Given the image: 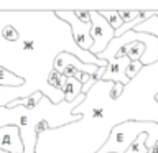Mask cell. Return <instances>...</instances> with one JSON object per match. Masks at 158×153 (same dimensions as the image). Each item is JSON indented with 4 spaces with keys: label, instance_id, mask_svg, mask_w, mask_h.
Here are the masks:
<instances>
[{
    "label": "cell",
    "instance_id": "obj_1",
    "mask_svg": "<svg viewBox=\"0 0 158 153\" xmlns=\"http://www.w3.org/2000/svg\"><path fill=\"white\" fill-rule=\"evenodd\" d=\"M147 132L148 137L153 133V137L158 140V123L153 120H140V118H133V120H123L117 125H114L110 130L107 142L104 143L96 153H125L132 142L140 135Z\"/></svg>",
    "mask_w": 158,
    "mask_h": 153
},
{
    "label": "cell",
    "instance_id": "obj_2",
    "mask_svg": "<svg viewBox=\"0 0 158 153\" xmlns=\"http://www.w3.org/2000/svg\"><path fill=\"white\" fill-rule=\"evenodd\" d=\"M91 36L94 39V46L89 53L97 56L106 51L110 41L115 38V30L99 15V12H91Z\"/></svg>",
    "mask_w": 158,
    "mask_h": 153
},
{
    "label": "cell",
    "instance_id": "obj_3",
    "mask_svg": "<svg viewBox=\"0 0 158 153\" xmlns=\"http://www.w3.org/2000/svg\"><path fill=\"white\" fill-rule=\"evenodd\" d=\"M56 17L61 18L66 22V25L71 27V31H73V38L76 44L79 46V49L89 53L94 46V39L91 36V25H84L81 23L79 20L76 18L74 12H56Z\"/></svg>",
    "mask_w": 158,
    "mask_h": 153
},
{
    "label": "cell",
    "instance_id": "obj_4",
    "mask_svg": "<svg viewBox=\"0 0 158 153\" xmlns=\"http://www.w3.org/2000/svg\"><path fill=\"white\" fill-rule=\"evenodd\" d=\"M0 148L8 153H25L18 127H0Z\"/></svg>",
    "mask_w": 158,
    "mask_h": 153
},
{
    "label": "cell",
    "instance_id": "obj_5",
    "mask_svg": "<svg viewBox=\"0 0 158 153\" xmlns=\"http://www.w3.org/2000/svg\"><path fill=\"white\" fill-rule=\"evenodd\" d=\"M132 61L127 56L109 61L106 74L102 76V81L104 82H120V84H123V86H127V84L130 82V79L125 76V69H127V66Z\"/></svg>",
    "mask_w": 158,
    "mask_h": 153
},
{
    "label": "cell",
    "instance_id": "obj_6",
    "mask_svg": "<svg viewBox=\"0 0 158 153\" xmlns=\"http://www.w3.org/2000/svg\"><path fill=\"white\" fill-rule=\"evenodd\" d=\"M43 92H33L31 96H27V97H20V99H15V101H10L7 109H17V107H23L27 109L28 112L35 110L38 105H40V101H43Z\"/></svg>",
    "mask_w": 158,
    "mask_h": 153
},
{
    "label": "cell",
    "instance_id": "obj_7",
    "mask_svg": "<svg viewBox=\"0 0 158 153\" xmlns=\"http://www.w3.org/2000/svg\"><path fill=\"white\" fill-rule=\"evenodd\" d=\"M25 82V79L18 74H15L8 69H5L3 66H0V86H7V87H18Z\"/></svg>",
    "mask_w": 158,
    "mask_h": 153
},
{
    "label": "cell",
    "instance_id": "obj_8",
    "mask_svg": "<svg viewBox=\"0 0 158 153\" xmlns=\"http://www.w3.org/2000/svg\"><path fill=\"white\" fill-rule=\"evenodd\" d=\"M46 82H48V86H51L54 89V91L63 92L64 87H66V84H68V77L63 76L61 72H58V71H54V69H53V71H49V74H48Z\"/></svg>",
    "mask_w": 158,
    "mask_h": 153
},
{
    "label": "cell",
    "instance_id": "obj_9",
    "mask_svg": "<svg viewBox=\"0 0 158 153\" xmlns=\"http://www.w3.org/2000/svg\"><path fill=\"white\" fill-rule=\"evenodd\" d=\"M82 91V84L76 81V79H68V84L66 87H64V101L66 102H73L74 99H76L79 94Z\"/></svg>",
    "mask_w": 158,
    "mask_h": 153
},
{
    "label": "cell",
    "instance_id": "obj_10",
    "mask_svg": "<svg viewBox=\"0 0 158 153\" xmlns=\"http://www.w3.org/2000/svg\"><path fill=\"white\" fill-rule=\"evenodd\" d=\"M147 140H148V133L147 132L140 133V135H138L135 140L132 142V145L128 147V150L125 153H148Z\"/></svg>",
    "mask_w": 158,
    "mask_h": 153
},
{
    "label": "cell",
    "instance_id": "obj_11",
    "mask_svg": "<svg viewBox=\"0 0 158 153\" xmlns=\"http://www.w3.org/2000/svg\"><path fill=\"white\" fill-rule=\"evenodd\" d=\"M99 15H101L114 30H118V28L123 27V22L120 20V17H118V12H106V10H102V12H99Z\"/></svg>",
    "mask_w": 158,
    "mask_h": 153
},
{
    "label": "cell",
    "instance_id": "obj_12",
    "mask_svg": "<svg viewBox=\"0 0 158 153\" xmlns=\"http://www.w3.org/2000/svg\"><path fill=\"white\" fill-rule=\"evenodd\" d=\"M2 36H3V39H7L10 43H15L18 39V31L15 27H12V25H7V27H3V30H2Z\"/></svg>",
    "mask_w": 158,
    "mask_h": 153
},
{
    "label": "cell",
    "instance_id": "obj_13",
    "mask_svg": "<svg viewBox=\"0 0 158 153\" xmlns=\"http://www.w3.org/2000/svg\"><path fill=\"white\" fill-rule=\"evenodd\" d=\"M142 68H143V64H142L140 61H132V63L127 66V69H125V76L132 81V79L142 71Z\"/></svg>",
    "mask_w": 158,
    "mask_h": 153
},
{
    "label": "cell",
    "instance_id": "obj_14",
    "mask_svg": "<svg viewBox=\"0 0 158 153\" xmlns=\"http://www.w3.org/2000/svg\"><path fill=\"white\" fill-rule=\"evenodd\" d=\"M118 17L123 23H130L133 20H137L140 17V12H137V10H120L118 12Z\"/></svg>",
    "mask_w": 158,
    "mask_h": 153
},
{
    "label": "cell",
    "instance_id": "obj_15",
    "mask_svg": "<svg viewBox=\"0 0 158 153\" xmlns=\"http://www.w3.org/2000/svg\"><path fill=\"white\" fill-rule=\"evenodd\" d=\"M74 15H76V18L81 23L91 25V12H89V10H77V12H74Z\"/></svg>",
    "mask_w": 158,
    "mask_h": 153
},
{
    "label": "cell",
    "instance_id": "obj_16",
    "mask_svg": "<svg viewBox=\"0 0 158 153\" xmlns=\"http://www.w3.org/2000/svg\"><path fill=\"white\" fill-rule=\"evenodd\" d=\"M123 87H125V86L120 84V82H114L112 84V89H110V99H112V101H117V99L122 96Z\"/></svg>",
    "mask_w": 158,
    "mask_h": 153
},
{
    "label": "cell",
    "instance_id": "obj_17",
    "mask_svg": "<svg viewBox=\"0 0 158 153\" xmlns=\"http://www.w3.org/2000/svg\"><path fill=\"white\" fill-rule=\"evenodd\" d=\"M153 99H155V101H156V102H158V92H156V94H155V96H153Z\"/></svg>",
    "mask_w": 158,
    "mask_h": 153
}]
</instances>
